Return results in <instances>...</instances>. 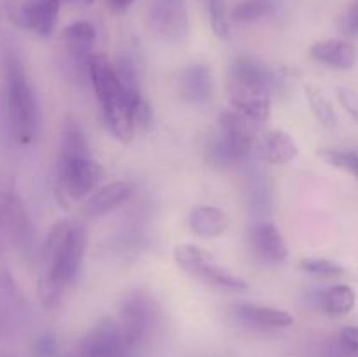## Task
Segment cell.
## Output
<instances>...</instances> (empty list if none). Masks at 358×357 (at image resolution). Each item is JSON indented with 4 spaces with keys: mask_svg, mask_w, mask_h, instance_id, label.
<instances>
[{
    "mask_svg": "<svg viewBox=\"0 0 358 357\" xmlns=\"http://www.w3.org/2000/svg\"><path fill=\"white\" fill-rule=\"evenodd\" d=\"M86 230L62 219L51 227L44 244L45 268L38 280V296L45 308L62 301L65 290L76 282L86 251Z\"/></svg>",
    "mask_w": 358,
    "mask_h": 357,
    "instance_id": "obj_1",
    "label": "cell"
},
{
    "mask_svg": "<svg viewBox=\"0 0 358 357\" xmlns=\"http://www.w3.org/2000/svg\"><path fill=\"white\" fill-rule=\"evenodd\" d=\"M103 168L91 154L90 142L83 126L69 118L63 126L62 149L56 170V191L59 200L80 202L90 198L101 184Z\"/></svg>",
    "mask_w": 358,
    "mask_h": 357,
    "instance_id": "obj_2",
    "label": "cell"
},
{
    "mask_svg": "<svg viewBox=\"0 0 358 357\" xmlns=\"http://www.w3.org/2000/svg\"><path fill=\"white\" fill-rule=\"evenodd\" d=\"M283 77L278 70L252 56H236L229 66V104L233 111L254 122L271 118V100L282 90Z\"/></svg>",
    "mask_w": 358,
    "mask_h": 357,
    "instance_id": "obj_3",
    "label": "cell"
},
{
    "mask_svg": "<svg viewBox=\"0 0 358 357\" xmlns=\"http://www.w3.org/2000/svg\"><path fill=\"white\" fill-rule=\"evenodd\" d=\"M3 94L7 121L13 139L21 146H30L38 135V104L24 63L16 51H6L2 58Z\"/></svg>",
    "mask_w": 358,
    "mask_h": 357,
    "instance_id": "obj_4",
    "label": "cell"
},
{
    "mask_svg": "<svg viewBox=\"0 0 358 357\" xmlns=\"http://www.w3.org/2000/svg\"><path fill=\"white\" fill-rule=\"evenodd\" d=\"M90 83L101 107V115L108 132L121 142H129L135 135L131 104L122 90L114 62L103 52H94L90 59Z\"/></svg>",
    "mask_w": 358,
    "mask_h": 357,
    "instance_id": "obj_5",
    "label": "cell"
},
{
    "mask_svg": "<svg viewBox=\"0 0 358 357\" xmlns=\"http://www.w3.org/2000/svg\"><path fill=\"white\" fill-rule=\"evenodd\" d=\"M254 150H257V139L250 119L236 111L222 112L217 121V133L210 136L205 147L208 164L220 170L241 167L248 163Z\"/></svg>",
    "mask_w": 358,
    "mask_h": 357,
    "instance_id": "obj_6",
    "label": "cell"
},
{
    "mask_svg": "<svg viewBox=\"0 0 358 357\" xmlns=\"http://www.w3.org/2000/svg\"><path fill=\"white\" fill-rule=\"evenodd\" d=\"M175 262L194 276L196 280L203 282L205 286L217 290H227V293H241L248 289V282L241 276L234 275L224 266L217 265L213 255L206 248L194 244H180L173 251Z\"/></svg>",
    "mask_w": 358,
    "mask_h": 357,
    "instance_id": "obj_7",
    "label": "cell"
},
{
    "mask_svg": "<svg viewBox=\"0 0 358 357\" xmlns=\"http://www.w3.org/2000/svg\"><path fill=\"white\" fill-rule=\"evenodd\" d=\"M117 322L129 349L142 345L157 322V307L152 296L142 289L129 290L119 304Z\"/></svg>",
    "mask_w": 358,
    "mask_h": 357,
    "instance_id": "obj_8",
    "label": "cell"
},
{
    "mask_svg": "<svg viewBox=\"0 0 358 357\" xmlns=\"http://www.w3.org/2000/svg\"><path fill=\"white\" fill-rule=\"evenodd\" d=\"M147 27L157 41L178 44L189 37V10L185 0H150Z\"/></svg>",
    "mask_w": 358,
    "mask_h": 357,
    "instance_id": "obj_9",
    "label": "cell"
},
{
    "mask_svg": "<svg viewBox=\"0 0 358 357\" xmlns=\"http://www.w3.org/2000/svg\"><path fill=\"white\" fill-rule=\"evenodd\" d=\"M131 352L119 322L103 317L80 338L72 357H129Z\"/></svg>",
    "mask_w": 358,
    "mask_h": 357,
    "instance_id": "obj_10",
    "label": "cell"
},
{
    "mask_svg": "<svg viewBox=\"0 0 358 357\" xmlns=\"http://www.w3.org/2000/svg\"><path fill=\"white\" fill-rule=\"evenodd\" d=\"M59 0H17L10 6L9 20L16 27L49 37L58 23Z\"/></svg>",
    "mask_w": 358,
    "mask_h": 357,
    "instance_id": "obj_11",
    "label": "cell"
},
{
    "mask_svg": "<svg viewBox=\"0 0 358 357\" xmlns=\"http://www.w3.org/2000/svg\"><path fill=\"white\" fill-rule=\"evenodd\" d=\"M248 245L257 261L282 265L289 258V247L282 231L271 220H257L248 230Z\"/></svg>",
    "mask_w": 358,
    "mask_h": 357,
    "instance_id": "obj_12",
    "label": "cell"
},
{
    "mask_svg": "<svg viewBox=\"0 0 358 357\" xmlns=\"http://www.w3.org/2000/svg\"><path fill=\"white\" fill-rule=\"evenodd\" d=\"M175 90L187 104L201 105L213 97L212 70L205 63H192L184 66L175 76Z\"/></svg>",
    "mask_w": 358,
    "mask_h": 357,
    "instance_id": "obj_13",
    "label": "cell"
},
{
    "mask_svg": "<svg viewBox=\"0 0 358 357\" xmlns=\"http://www.w3.org/2000/svg\"><path fill=\"white\" fill-rule=\"evenodd\" d=\"M27 226V212L16 191L14 177L0 172V231H6L10 237H23Z\"/></svg>",
    "mask_w": 358,
    "mask_h": 357,
    "instance_id": "obj_14",
    "label": "cell"
},
{
    "mask_svg": "<svg viewBox=\"0 0 358 357\" xmlns=\"http://www.w3.org/2000/svg\"><path fill=\"white\" fill-rule=\"evenodd\" d=\"M65 51L69 52L70 59L73 63V69L79 74L84 72L90 76V59L94 55V41H96V30L93 23L86 20H79L70 23L62 31Z\"/></svg>",
    "mask_w": 358,
    "mask_h": 357,
    "instance_id": "obj_15",
    "label": "cell"
},
{
    "mask_svg": "<svg viewBox=\"0 0 358 357\" xmlns=\"http://www.w3.org/2000/svg\"><path fill=\"white\" fill-rule=\"evenodd\" d=\"M231 315L241 324L252 329L273 331V329H285L294 324V317L285 310L271 307H261L254 303H236L231 307Z\"/></svg>",
    "mask_w": 358,
    "mask_h": 357,
    "instance_id": "obj_16",
    "label": "cell"
},
{
    "mask_svg": "<svg viewBox=\"0 0 358 357\" xmlns=\"http://www.w3.org/2000/svg\"><path fill=\"white\" fill-rule=\"evenodd\" d=\"M308 52L313 62L332 70H352L358 62L357 46L346 38L318 41L311 46Z\"/></svg>",
    "mask_w": 358,
    "mask_h": 357,
    "instance_id": "obj_17",
    "label": "cell"
},
{
    "mask_svg": "<svg viewBox=\"0 0 358 357\" xmlns=\"http://www.w3.org/2000/svg\"><path fill=\"white\" fill-rule=\"evenodd\" d=\"M135 182L131 181H114L108 184L100 186L90 198L86 200V210L87 216L91 217H100L105 214L112 212L117 209L119 205L128 202L133 195H135Z\"/></svg>",
    "mask_w": 358,
    "mask_h": 357,
    "instance_id": "obj_18",
    "label": "cell"
},
{
    "mask_svg": "<svg viewBox=\"0 0 358 357\" xmlns=\"http://www.w3.org/2000/svg\"><path fill=\"white\" fill-rule=\"evenodd\" d=\"M257 153L264 163L282 167L296 160L299 146L290 133L283 130H271L257 140Z\"/></svg>",
    "mask_w": 358,
    "mask_h": 357,
    "instance_id": "obj_19",
    "label": "cell"
},
{
    "mask_svg": "<svg viewBox=\"0 0 358 357\" xmlns=\"http://www.w3.org/2000/svg\"><path fill=\"white\" fill-rule=\"evenodd\" d=\"M189 230L201 238H219L229 227V217L213 205H198L187 216Z\"/></svg>",
    "mask_w": 358,
    "mask_h": 357,
    "instance_id": "obj_20",
    "label": "cell"
},
{
    "mask_svg": "<svg viewBox=\"0 0 358 357\" xmlns=\"http://www.w3.org/2000/svg\"><path fill=\"white\" fill-rule=\"evenodd\" d=\"M313 301L322 312L332 317H345L352 314L357 304V294L348 284H336L327 289L317 290L313 294Z\"/></svg>",
    "mask_w": 358,
    "mask_h": 357,
    "instance_id": "obj_21",
    "label": "cell"
},
{
    "mask_svg": "<svg viewBox=\"0 0 358 357\" xmlns=\"http://www.w3.org/2000/svg\"><path fill=\"white\" fill-rule=\"evenodd\" d=\"M245 196H247L248 209L255 216L262 217L271 212L273 188L269 178L262 172L252 170L245 178Z\"/></svg>",
    "mask_w": 358,
    "mask_h": 357,
    "instance_id": "obj_22",
    "label": "cell"
},
{
    "mask_svg": "<svg viewBox=\"0 0 358 357\" xmlns=\"http://www.w3.org/2000/svg\"><path fill=\"white\" fill-rule=\"evenodd\" d=\"M304 94H306L311 114L315 115L318 125L324 126V128L327 130L336 128V126H338V114H336L331 100L325 97L324 91L318 90L313 84H306V86H304Z\"/></svg>",
    "mask_w": 358,
    "mask_h": 357,
    "instance_id": "obj_23",
    "label": "cell"
},
{
    "mask_svg": "<svg viewBox=\"0 0 358 357\" xmlns=\"http://www.w3.org/2000/svg\"><path fill=\"white\" fill-rule=\"evenodd\" d=\"M273 10H275L273 0H243L231 9L229 20L238 24L255 23V21L269 16Z\"/></svg>",
    "mask_w": 358,
    "mask_h": 357,
    "instance_id": "obj_24",
    "label": "cell"
},
{
    "mask_svg": "<svg viewBox=\"0 0 358 357\" xmlns=\"http://www.w3.org/2000/svg\"><path fill=\"white\" fill-rule=\"evenodd\" d=\"M317 156L331 167L339 168L358 178V150L343 147H318Z\"/></svg>",
    "mask_w": 358,
    "mask_h": 357,
    "instance_id": "obj_25",
    "label": "cell"
},
{
    "mask_svg": "<svg viewBox=\"0 0 358 357\" xmlns=\"http://www.w3.org/2000/svg\"><path fill=\"white\" fill-rule=\"evenodd\" d=\"M210 13V24L217 38L220 41H229L231 38V20L229 13H227L226 0H206Z\"/></svg>",
    "mask_w": 358,
    "mask_h": 357,
    "instance_id": "obj_26",
    "label": "cell"
},
{
    "mask_svg": "<svg viewBox=\"0 0 358 357\" xmlns=\"http://www.w3.org/2000/svg\"><path fill=\"white\" fill-rule=\"evenodd\" d=\"M301 272L315 276H341L346 273V268L339 262L327 258H304L299 262Z\"/></svg>",
    "mask_w": 358,
    "mask_h": 357,
    "instance_id": "obj_27",
    "label": "cell"
},
{
    "mask_svg": "<svg viewBox=\"0 0 358 357\" xmlns=\"http://www.w3.org/2000/svg\"><path fill=\"white\" fill-rule=\"evenodd\" d=\"M339 30L346 37H357L358 35V0H353L343 16L339 18Z\"/></svg>",
    "mask_w": 358,
    "mask_h": 357,
    "instance_id": "obj_28",
    "label": "cell"
},
{
    "mask_svg": "<svg viewBox=\"0 0 358 357\" xmlns=\"http://www.w3.org/2000/svg\"><path fill=\"white\" fill-rule=\"evenodd\" d=\"M336 97H338L341 107L348 112L353 121H358V93L348 86L336 88Z\"/></svg>",
    "mask_w": 358,
    "mask_h": 357,
    "instance_id": "obj_29",
    "label": "cell"
},
{
    "mask_svg": "<svg viewBox=\"0 0 358 357\" xmlns=\"http://www.w3.org/2000/svg\"><path fill=\"white\" fill-rule=\"evenodd\" d=\"M34 352L37 357H58V340L52 335H42L41 338L35 342Z\"/></svg>",
    "mask_w": 358,
    "mask_h": 357,
    "instance_id": "obj_30",
    "label": "cell"
},
{
    "mask_svg": "<svg viewBox=\"0 0 358 357\" xmlns=\"http://www.w3.org/2000/svg\"><path fill=\"white\" fill-rule=\"evenodd\" d=\"M341 343L346 346L348 350H353V352H358V328H345L341 331Z\"/></svg>",
    "mask_w": 358,
    "mask_h": 357,
    "instance_id": "obj_31",
    "label": "cell"
},
{
    "mask_svg": "<svg viewBox=\"0 0 358 357\" xmlns=\"http://www.w3.org/2000/svg\"><path fill=\"white\" fill-rule=\"evenodd\" d=\"M108 6V9L115 14H122L129 9V7L135 4V0H105Z\"/></svg>",
    "mask_w": 358,
    "mask_h": 357,
    "instance_id": "obj_32",
    "label": "cell"
},
{
    "mask_svg": "<svg viewBox=\"0 0 358 357\" xmlns=\"http://www.w3.org/2000/svg\"><path fill=\"white\" fill-rule=\"evenodd\" d=\"M59 2H62V4H65V2H84V4H87V0H59Z\"/></svg>",
    "mask_w": 358,
    "mask_h": 357,
    "instance_id": "obj_33",
    "label": "cell"
},
{
    "mask_svg": "<svg viewBox=\"0 0 358 357\" xmlns=\"http://www.w3.org/2000/svg\"><path fill=\"white\" fill-rule=\"evenodd\" d=\"M91 2H94V0H87V4H91Z\"/></svg>",
    "mask_w": 358,
    "mask_h": 357,
    "instance_id": "obj_34",
    "label": "cell"
}]
</instances>
